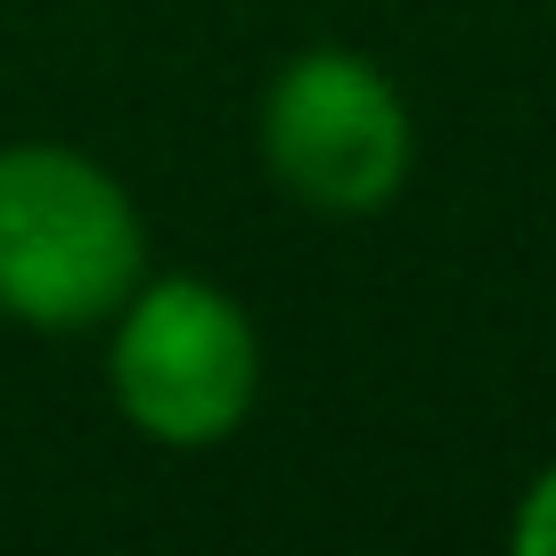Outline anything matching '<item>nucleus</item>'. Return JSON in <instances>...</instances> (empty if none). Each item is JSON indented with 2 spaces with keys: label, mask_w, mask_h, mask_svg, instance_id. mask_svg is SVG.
Listing matches in <instances>:
<instances>
[{
  "label": "nucleus",
  "mask_w": 556,
  "mask_h": 556,
  "mask_svg": "<svg viewBox=\"0 0 556 556\" xmlns=\"http://www.w3.org/2000/svg\"><path fill=\"white\" fill-rule=\"evenodd\" d=\"M156 270L131 180L74 139H0V319L90 336Z\"/></svg>",
  "instance_id": "f257e3e1"
},
{
  "label": "nucleus",
  "mask_w": 556,
  "mask_h": 556,
  "mask_svg": "<svg viewBox=\"0 0 556 556\" xmlns=\"http://www.w3.org/2000/svg\"><path fill=\"white\" fill-rule=\"evenodd\" d=\"M507 548L516 556H556V458L532 467V483L516 491V507H507Z\"/></svg>",
  "instance_id": "20e7f679"
},
{
  "label": "nucleus",
  "mask_w": 556,
  "mask_h": 556,
  "mask_svg": "<svg viewBox=\"0 0 556 556\" xmlns=\"http://www.w3.org/2000/svg\"><path fill=\"white\" fill-rule=\"evenodd\" d=\"M254 156L278 197L319 222H368L417 173V115L401 83L352 41H303L254 99Z\"/></svg>",
  "instance_id": "7ed1b4c3"
},
{
  "label": "nucleus",
  "mask_w": 556,
  "mask_h": 556,
  "mask_svg": "<svg viewBox=\"0 0 556 556\" xmlns=\"http://www.w3.org/2000/svg\"><path fill=\"white\" fill-rule=\"evenodd\" d=\"M106 401L156 451H222L254 426L270 352L222 278L148 270L106 319Z\"/></svg>",
  "instance_id": "f03ea898"
}]
</instances>
